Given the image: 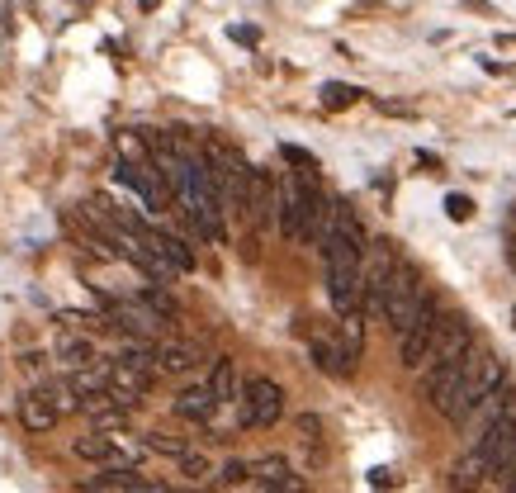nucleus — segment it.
<instances>
[{"label":"nucleus","instance_id":"nucleus-1","mask_svg":"<svg viewBox=\"0 0 516 493\" xmlns=\"http://www.w3.org/2000/svg\"><path fill=\"white\" fill-rule=\"evenodd\" d=\"M507 375H502V361L493 356L488 347H469V361H464V375H460V389H455V399L445 403V422H455V427H469V422L483 413V403H493Z\"/></svg>","mask_w":516,"mask_h":493},{"label":"nucleus","instance_id":"nucleus-2","mask_svg":"<svg viewBox=\"0 0 516 493\" xmlns=\"http://www.w3.org/2000/svg\"><path fill=\"white\" fill-rule=\"evenodd\" d=\"M427 275L417 271L412 261H398L389 275V285H384V323H389L393 332H408L412 318L427 309Z\"/></svg>","mask_w":516,"mask_h":493},{"label":"nucleus","instance_id":"nucleus-3","mask_svg":"<svg viewBox=\"0 0 516 493\" xmlns=\"http://www.w3.org/2000/svg\"><path fill=\"white\" fill-rule=\"evenodd\" d=\"M285 418V389L266 375H256V380L242 384V399H237V422L242 427H275V422Z\"/></svg>","mask_w":516,"mask_h":493},{"label":"nucleus","instance_id":"nucleus-4","mask_svg":"<svg viewBox=\"0 0 516 493\" xmlns=\"http://www.w3.org/2000/svg\"><path fill=\"white\" fill-rule=\"evenodd\" d=\"M67 408H81L72 389H53V384H43V389H29V394L19 399V422H24L34 437H43V432H53L57 422H62Z\"/></svg>","mask_w":516,"mask_h":493},{"label":"nucleus","instance_id":"nucleus-5","mask_svg":"<svg viewBox=\"0 0 516 493\" xmlns=\"http://www.w3.org/2000/svg\"><path fill=\"white\" fill-rule=\"evenodd\" d=\"M441 323H445V309L436 304V299H427V309L412 318V328L398 332V356H403V366H408V370H422V366H427L431 342H436Z\"/></svg>","mask_w":516,"mask_h":493},{"label":"nucleus","instance_id":"nucleus-6","mask_svg":"<svg viewBox=\"0 0 516 493\" xmlns=\"http://www.w3.org/2000/svg\"><path fill=\"white\" fill-rule=\"evenodd\" d=\"M72 451L81 460H95V465H105V470H133L138 465V446H128L119 432H90V437H76Z\"/></svg>","mask_w":516,"mask_h":493},{"label":"nucleus","instance_id":"nucleus-7","mask_svg":"<svg viewBox=\"0 0 516 493\" xmlns=\"http://www.w3.org/2000/svg\"><path fill=\"white\" fill-rule=\"evenodd\" d=\"M251 223L266 228L275 214H280V181L270 171H251V190H247V209H242Z\"/></svg>","mask_w":516,"mask_h":493},{"label":"nucleus","instance_id":"nucleus-8","mask_svg":"<svg viewBox=\"0 0 516 493\" xmlns=\"http://www.w3.org/2000/svg\"><path fill=\"white\" fill-rule=\"evenodd\" d=\"M218 408H223V403H218V394L209 389V380L190 384V389H180V394H176V418L199 422V427H204V422H214Z\"/></svg>","mask_w":516,"mask_h":493},{"label":"nucleus","instance_id":"nucleus-9","mask_svg":"<svg viewBox=\"0 0 516 493\" xmlns=\"http://www.w3.org/2000/svg\"><path fill=\"white\" fill-rule=\"evenodd\" d=\"M251 479H261L266 484V493H303V479L289 470L285 456H266L251 465Z\"/></svg>","mask_w":516,"mask_h":493},{"label":"nucleus","instance_id":"nucleus-10","mask_svg":"<svg viewBox=\"0 0 516 493\" xmlns=\"http://www.w3.org/2000/svg\"><path fill=\"white\" fill-rule=\"evenodd\" d=\"M138 242L166 256V261L176 266V275H190V271H195V252H190V247H185L176 233H161V228H152V233H147V238H138Z\"/></svg>","mask_w":516,"mask_h":493},{"label":"nucleus","instance_id":"nucleus-11","mask_svg":"<svg viewBox=\"0 0 516 493\" xmlns=\"http://www.w3.org/2000/svg\"><path fill=\"white\" fill-rule=\"evenodd\" d=\"M488 475H493V470H488V460H483L479 451H469L464 460H455V470H450V489H455V493H474Z\"/></svg>","mask_w":516,"mask_h":493},{"label":"nucleus","instance_id":"nucleus-12","mask_svg":"<svg viewBox=\"0 0 516 493\" xmlns=\"http://www.w3.org/2000/svg\"><path fill=\"white\" fill-rule=\"evenodd\" d=\"M57 361H62L67 370H86V366H95L100 356H95V347H90V337H81V332H62Z\"/></svg>","mask_w":516,"mask_h":493},{"label":"nucleus","instance_id":"nucleus-13","mask_svg":"<svg viewBox=\"0 0 516 493\" xmlns=\"http://www.w3.org/2000/svg\"><path fill=\"white\" fill-rule=\"evenodd\" d=\"M195 366V347L190 342H157V370L161 375H185Z\"/></svg>","mask_w":516,"mask_h":493},{"label":"nucleus","instance_id":"nucleus-14","mask_svg":"<svg viewBox=\"0 0 516 493\" xmlns=\"http://www.w3.org/2000/svg\"><path fill=\"white\" fill-rule=\"evenodd\" d=\"M209 389L218 394V403H237L242 399V384H237V366H232L228 356H218L214 370H209Z\"/></svg>","mask_w":516,"mask_h":493},{"label":"nucleus","instance_id":"nucleus-15","mask_svg":"<svg viewBox=\"0 0 516 493\" xmlns=\"http://www.w3.org/2000/svg\"><path fill=\"white\" fill-rule=\"evenodd\" d=\"M360 95H365V91L346 86V81H327V86H322V105H327V110H351Z\"/></svg>","mask_w":516,"mask_h":493},{"label":"nucleus","instance_id":"nucleus-16","mask_svg":"<svg viewBox=\"0 0 516 493\" xmlns=\"http://www.w3.org/2000/svg\"><path fill=\"white\" fill-rule=\"evenodd\" d=\"M138 299H143L147 309L157 313L161 323H176V318H180V304H176V299H171V294H166V290H161V285H157V290H143V294H138Z\"/></svg>","mask_w":516,"mask_h":493},{"label":"nucleus","instance_id":"nucleus-17","mask_svg":"<svg viewBox=\"0 0 516 493\" xmlns=\"http://www.w3.org/2000/svg\"><path fill=\"white\" fill-rule=\"evenodd\" d=\"M143 446H147V451H161V456H171V460H185L190 451H195V446H190L185 437H166V432H152Z\"/></svg>","mask_w":516,"mask_h":493},{"label":"nucleus","instance_id":"nucleus-18","mask_svg":"<svg viewBox=\"0 0 516 493\" xmlns=\"http://www.w3.org/2000/svg\"><path fill=\"white\" fill-rule=\"evenodd\" d=\"M280 157H285L289 166H299L303 176H313V171H318V157H313V152H303V147H294V143L280 147Z\"/></svg>","mask_w":516,"mask_h":493},{"label":"nucleus","instance_id":"nucleus-19","mask_svg":"<svg viewBox=\"0 0 516 493\" xmlns=\"http://www.w3.org/2000/svg\"><path fill=\"white\" fill-rule=\"evenodd\" d=\"M445 214H450V223H469L474 219V200L469 195H445Z\"/></svg>","mask_w":516,"mask_h":493},{"label":"nucleus","instance_id":"nucleus-20","mask_svg":"<svg viewBox=\"0 0 516 493\" xmlns=\"http://www.w3.org/2000/svg\"><path fill=\"white\" fill-rule=\"evenodd\" d=\"M180 475H185V479H195V484H199V479H209V460L199 456V451H190V456L180 460Z\"/></svg>","mask_w":516,"mask_h":493},{"label":"nucleus","instance_id":"nucleus-21","mask_svg":"<svg viewBox=\"0 0 516 493\" xmlns=\"http://www.w3.org/2000/svg\"><path fill=\"white\" fill-rule=\"evenodd\" d=\"M218 479H223V484H247V479H251V460H228V465L218 470Z\"/></svg>","mask_w":516,"mask_h":493},{"label":"nucleus","instance_id":"nucleus-22","mask_svg":"<svg viewBox=\"0 0 516 493\" xmlns=\"http://www.w3.org/2000/svg\"><path fill=\"white\" fill-rule=\"evenodd\" d=\"M228 34L237 38V43H247V48H256V43H261V34H256V29H247V24H232Z\"/></svg>","mask_w":516,"mask_h":493},{"label":"nucleus","instance_id":"nucleus-23","mask_svg":"<svg viewBox=\"0 0 516 493\" xmlns=\"http://www.w3.org/2000/svg\"><path fill=\"white\" fill-rule=\"evenodd\" d=\"M384 10H389V5H379V0H360V5H351L346 15L356 19V15H384Z\"/></svg>","mask_w":516,"mask_h":493},{"label":"nucleus","instance_id":"nucleus-24","mask_svg":"<svg viewBox=\"0 0 516 493\" xmlns=\"http://www.w3.org/2000/svg\"><path fill=\"white\" fill-rule=\"evenodd\" d=\"M86 493H119V489H114L109 479H95V484H86Z\"/></svg>","mask_w":516,"mask_h":493},{"label":"nucleus","instance_id":"nucleus-25","mask_svg":"<svg viewBox=\"0 0 516 493\" xmlns=\"http://www.w3.org/2000/svg\"><path fill=\"white\" fill-rule=\"evenodd\" d=\"M460 5H469V10H479V15H493V5H488V0H460Z\"/></svg>","mask_w":516,"mask_h":493},{"label":"nucleus","instance_id":"nucleus-26","mask_svg":"<svg viewBox=\"0 0 516 493\" xmlns=\"http://www.w3.org/2000/svg\"><path fill=\"white\" fill-rule=\"evenodd\" d=\"M498 48H516V34H498Z\"/></svg>","mask_w":516,"mask_h":493},{"label":"nucleus","instance_id":"nucleus-27","mask_svg":"<svg viewBox=\"0 0 516 493\" xmlns=\"http://www.w3.org/2000/svg\"><path fill=\"white\" fill-rule=\"evenodd\" d=\"M507 256H512V271H516V242H512V247H507Z\"/></svg>","mask_w":516,"mask_h":493},{"label":"nucleus","instance_id":"nucleus-28","mask_svg":"<svg viewBox=\"0 0 516 493\" xmlns=\"http://www.w3.org/2000/svg\"><path fill=\"white\" fill-rule=\"evenodd\" d=\"M512 328H516V313H512Z\"/></svg>","mask_w":516,"mask_h":493}]
</instances>
